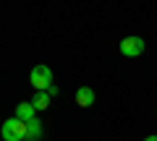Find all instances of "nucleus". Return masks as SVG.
Returning <instances> with one entry per match:
<instances>
[{
	"label": "nucleus",
	"instance_id": "nucleus-1",
	"mask_svg": "<svg viewBox=\"0 0 157 141\" xmlns=\"http://www.w3.org/2000/svg\"><path fill=\"white\" fill-rule=\"evenodd\" d=\"M3 139L6 141H26V123L18 118H8L3 123Z\"/></svg>",
	"mask_w": 157,
	"mask_h": 141
},
{
	"label": "nucleus",
	"instance_id": "nucleus-2",
	"mask_svg": "<svg viewBox=\"0 0 157 141\" xmlns=\"http://www.w3.org/2000/svg\"><path fill=\"white\" fill-rule=\"evenodd\" d=\"M29 81H32V86H34L37 91H47V89L52 86V71H50L47 65H34Z\"/></svg>",
	"mask_w": 157,
	"mask_h": 141
},
{
	"label": "nucleus",
	"instance_id": "nucleus-3",
	"mask_svg": "<svg viewBox=\"0 0 157 141\" xmlns=\"http://www.w3.org/2000/svg\"><path fill=\"white\" fill-rule=\"evenodd\" d=\"M121 52H123L126 58H139L141 52H144V39H141V37H126V39L121 42Z\"/></svg>",
	"mask_w": 157,
	"mask_h": 141
},
{
	"label": "nucleus",
	"instance_id": "nucleus-4",
	"mask_svg": "<svg viewBox=\"0 0 157 141\" xmlns=\"http://www.w3.org/2000/svg\"><path fill=\"white\" fill-rule=\"evenodd\" d=\"M16 118L24 120V123L34 120V118H37V110H34V105H32V102H21V105L16 107Z\"/></svg>",
	"mask_w": 157,
	"mask_h": 141
},
{
	"label": "nucleus",
	"instance_id": "nucleus-5",
	"mask_svg": "<svg viewBox=\"0 0 157 141\" xmlns=\"http://www.w3.org/2000/svg\"><path fill=\"white\" fill-rule=\"evenodd\" d=\"M92 102H94V91H92L89 86H81V89L76 91V105L78 107H89Z\"/></svg>",
	"mask_w": 157,
	"mask_h": 141
},
{
	"label": "nucleus",
	"instance_id": "nucleus-6",
	"mask_svg": "<svg viewBox=\"0 0 157 141\" xmlns=\"http://www.w3.org/2000/svg\"><path fill=\"white\" fill-rule=\"evenodd\" d=\"M50 102H52V97L47 94V91H37L34 99H32V105H34V110H47V107H50Z\"/></svg>",
	"mask_w": 157,
	"mask_h": 141
},
{
	"label": "nucleus",
	"instance_id": "nucleus-7",
	"mask_svg": "<svg viewBox=\"0 0 157 141\" xmlns=\"http://www.w3.org/2000/svg\"><path fill=\"white\" fill-rule=\"evenodd\" d=\"M39 136H42V125H39V120H29L26 123V141H37Z\"/></svg>",
	"mask_w": 157,
	"mask_h": 141
},
{
	"label": "nucleus",
	"instance_id": "nucleus-8",
	"mask_svg": "<svg viewBox=\"0 0 157 141\" xmlns=\"http://www.w3.org/2000/svg\"><path fill=\"white\" fill-rule=\"evenodd\" d=\"M47 94H50V97H58V86H55V84H52V86H50V89H47Z\"/></svg>",
	"mask_w": 157,
	"mask_h": 141
},
{
	"label": "nucleus",
	"instance_id": "nucleus-9",
	"mask_svg": "<svg viewBox=\"0 0 157 141\" xmlns=\"http://www.w3.org/2000/svg\"><path fill=\"white\" fill-rule=\"evenodd\" d=\"M144 141H157V136H147V139Z\"/></svg>",
	"mask_w": 157,
	"mask_h": 141
}]
</instances>
